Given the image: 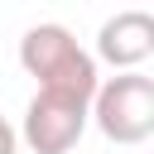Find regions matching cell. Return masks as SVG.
I'll use <instances>...</instances> for the list:
<instances>
[{
	"instance_id": "3957f363",
	"label": "cell",
	"mask_w": 154,
	"mask_h": 154,
	"mask_svg": "<svg viewBox=\"0 0 154 154\" xmlns=\"http://www.w3.org/2000/svg\"><path fill=\"white\" fill-rule=\"evenodd\" d=\"M87 120H91V101L63 96V91H34V101L24 111V125H19V140L34 154H67L82 140Z\"/></svg>"
},
{
	"instance_id": "7a4b0ae2",
	"label": "cell",
	"mask_w": 154,
	"mask_h": 154,
	"mask_svg": "<svg viewBox=\"0 0 154 154\" xmlns=\"http://www.w3.org/2000/svg\"><path fill=\"white\" fill-rule=\"evenodd\" d=\"M91 120L111 144H144L154 135V77L135 67L106 77L91 101Z\"/></svg>"
},
{
	"instance_id": "6da1fadb",
	"label": "cell",
	"mask_w": 154,
	"mask_h": 154,
	"mask_svg": "<svg viewBox=\"0 0 154 154\" xmlns=\"http://www.w3.org/2000/svg\"><path fill=\"white\" fill-rule=\"evenodd\" d=\"M19 67L38 82V91H63V96H82L96 101L101 77H96V53H87L72 29L63 24H34L19 38Z\"/></svg>"
},
{
	"instance_id": "277c9868",
	"label": "cell",
	"mask_w": 154,
	"mask_h": 154,
	"mask_svg": "<svg viewBox=\"0 0 154 154\" xmlns=\"http://www.w3.org/2000/svg\"><path fill=\"white\" fill-rule=\"evenodd\" d=\"M96 58L111 63L116 72H130V67H140L144 58H154V14L140 10V5L111 14V19L96 29Z\"/></svg>"
},
{
	"instance_id": "5b68a950",
	"label": "cell",
	"mask_w": 154,
	"mask_h": 154,
	"mask_svg": "<svg viewBox=\"0 0 154 154\" xmlns=\"http://www.w3.org/2000/svg\"><path fill=\"white\" fill-rule=\"evenodd\" d=\"M0 154H19V130L0 116Z\"/></svg>"
}]
</instances>
